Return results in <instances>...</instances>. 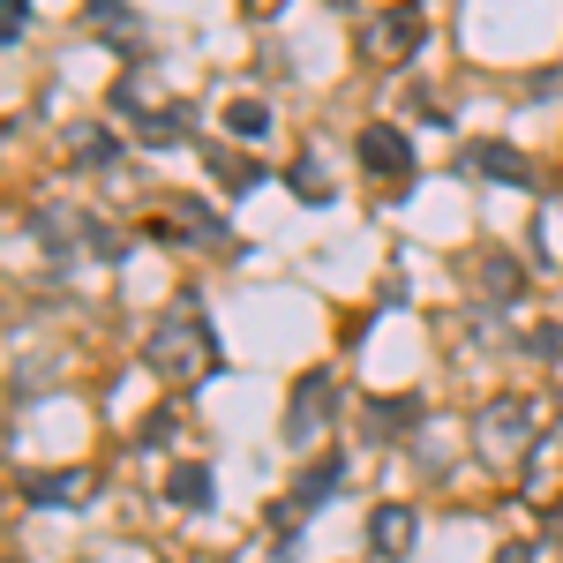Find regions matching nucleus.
<instances>
[{
    "mask_svg": "<svg viewBox=\"0 0 563 563\" xmlns=\"http://www.w3.org/2000/svg\"><path fill=\"white\" fill-rule=\"evenodd\" d=\"M203 346H211V331H203V301H196V294H180L174 316L151 331V368L180 384V376H196V368H203Z\"/></svg>",
    "mask_w": 563,
    "mask_h": 563,
    "instance_id": "obj_1",
    "label": "nucleus"
},
{
    "mask_svg": "<svg viewBox=\"0 0 563 563\" xmlns=\"http://www.w3.org/2000/svg\"><path fill=\"white\" fill-rule=\"evenodd\" d=\"M533 429H541L533 398H496V406L481 413L474 443H481V459H488V466H511V459H519L526 443H533Z\"/></svg>",
    "mask_w": 563,
    "mask_h": 563,
    "instance_id": "obj_2",
    "label": "nucleus"
},
{
    "mask_svg": "<svg viewBox=\"0 0 563 563\" xmlns=\"http://www.w3.org/2000/svg\"><path fill=\"white\" fill-rule=\"evenodd\" d=\"M323 398H339L331 368H308L301 390H294V413H286V443H308V435L323 429Z\"/></svg>",
    "mask_w": 563,
    "mask_h": 563,
    "instance_id": "obj_3",
    "label": "nucleus"
},
{
    "mask_svg": "<svg viewBox=\"0 0 563 563\" xmlns=\"http://www.w3.org/2000/svg\"><path fill=\"white\" fill-rule=\"evenodd\" d=\"M361 158H368L390 188H406V180H413V143H406L398 129H368V135H361Z\"/></svg>",
    "mask_w": 563,
    "mask_h": 563,
    "instance_id": "obj_4",
    "label": "nucleus"
},
{
    "mask_svg": "<svg viewBox=\"0 0 563 563\" xmlns=\"http://www.w3.org/2000/svg\"><path fill=\"white\" fill-rule=\"evenodd\" d=\"M466 166H474L481 180H511V188H526V180H533V166H526L511 143H474V151H466Z\"/></svg>",
    "mask_w": 563,
    "mask_h": 563,
    "instance_id": "obj_5",
    "label": "nucleus"
},
{
    "mask_svg": "<svg viewBox=\"0 0 563 563\" xmlns=\"http://www.w3.org/2000/svg\"><path fill=\"white\" fill-rule=\"evenodd\" d=\"M368 549H376V556H406V549H413V511H406V504H384V511L368 519Z\"/></svg>",
    "mask_w": 563,
    "mask_h": 563,
    "instance_id": "obj_6",
    "label": "nucleus"
},
{
    "mask_svg": "<svg viewBox=\"0 0 563 563\" xmlns=\"http://www.w3.org/2000/svg\"><path fill=\"white\" fill-rule=\"evenodd\" d=\"M76 496H90V466H68V474H38V481H31V504H38V511L76 504Z\"/></svg>",
    "mask_w": 563,
    "mask_h": 563,
    "instance_id": "obj_7",
    "label": "nucleus"
},
{
    "mask_svg": "<svg viewBox=\"0 0 563 563\" xmlns=\"http://www.w3.org/2000/svg\"><path fill=\"white\" fill-rule=\"evenodd\" d=\"M413 38H421V15H413V8H398V15H384V23H376V53H384V60H406V53H413Z\"/></svg>",
    "mask_w": 563,
    "mask_h": 563,
    "instance_id": "obj_8",
    "label": "nucleus"
},
{
    "mask_svg": "<svg viewBox=\"0 0 563 563\" xmlns=\"http://www.w3.org/2000/svg\"><path fill=\"white\" fill-rule=\"evenodd\" d=\"M421 421V398H376V413H368V435H406Z\"/></svg>",
    "mask_w": 563,
    "mask_h": 563,
    "instance_id": "obj_9",
    "label": "nucleus"
},
{
    "mask_svg": "<svg viewBox=\"0 0 563 563\" xmlns=\"http://www.w3.org/2000/svg\"><path fill=\"white\" fill-rule=\"evenodd\" d=\"M166 496H174L180 511L211 504V466H174V474H166Z\"/></svg>",
    "mask_w": 563,
    "mask_h": 563,
    "instance_id": "obj_10",
    "label": "nucleus"
},
{
    "mask_svg": "<svg viewBox=\"0 0 563 563\" xmlns=\"http://www.w3.org/2000/svg\"><path fill=\"white\" fill-rule=\"evenodd\" d=\"M323 496H339V459H331V466H308V474L294 481V511H316Z\"/></svg>",
    "mask_w": 563,
    "mask_h": 563,
    "instance_id": "obj_11",
    "label": "nucleus"
},
{
    "mask_svg": "<svg viewBox=\"0 0 563 563\" xmlns=\"http://www.w3.org/2000/svg\"><path fill=\"white\" fill-rule=\"evenodd\" d=\"M225 129L256 143V135H271V106H256V98H233V106H225Z\"/></svg>",
    "mask_w": 563,
    "mask_h": 563,
    "instance_id": "obj_12",
    "label": "nucleus"
},
{
    "mask_svg": "<svg viewBox=\"0 0 563 563\" xmlns=\"http://www.w3.org/2000/svg\"><path fill=\"white\" fill-rule=\"evenodd\" d=\"M294 196H301V203H323V196H331V180H323V166H316V158H301V166H294Z\"/></svg>",
    "mask_w": 563,
    "mask_h": 563,
    "instance_id": "obj_13",
    "label": "nucleus"
},
{
    "mask_svg": "<svg viewBox=\"0 0 563 563\" xmlns=\"http://www.w3.org/2000/svg\"><path fill=\"white\" fill-rule=\"evenodd\" d=\"M23 23H31V0H0V38L23 45Z\"/></svg>",
    "mask_w": 563,
    "mask_h": 563,
    "instance_id": "obj_14",
    "label": "nucleus"
},
{
    "mask_svg": "<svg viewBox=\"0 0 563 563\" xmlns=\"http://www.w3.org/2000/svg\"><path fill=\"white\" fill-rule=\"evenodd\" d=\"M533 353H541V361H563V331H556V323L533 331Z\"/></svg>",
    "mask_w": 563,
    "mask_h": 563,
    "instance_id": "obj_15",
    "label": "nucleus"
},
{
    "mask_svg": "<svg viewBox=\"0 0 563 563\" xmlns=\"http://www.w3.org/2000/svg\"><path fill=\"white\" fill-rule=\"evenodd\" d=\"M68 225H76L68 211H38V233H45V241H68Z\"/></svg>",
    "mask_w": 563,
    "mask_h": 563,
    "instance_id": "obj_16",
    "label": "nucleus"
},
{
    "mask_svg": "<svg viewBox=\"0 0 563 563\" xmlns=\"http://www.w3.org/2000/svg\"><path fill=\"white\" fill-rule=\"evenodd\" d=\"M496 563H533V549H504V556H496Z\"/></svg>",
    "mask_w": 563,
    "mask_h": 563,
    "instance_id": "obj_17",
    "label": "nucleus"
},
{
    "mask_svg": "<svg viewBox=\"0 0 563 563\" xmlns=\"http://www.w3.org/2000/svg\"><path fill=\"white\" fill-rule=\"evenodd\" d=\"M331 8H346V0H331Z\"/></svg>",
    "mask_w": 563,
    "mask_h": 563,
    "instance_id": "obj_18",
    "label": "nucleus"
}]
</instances>
